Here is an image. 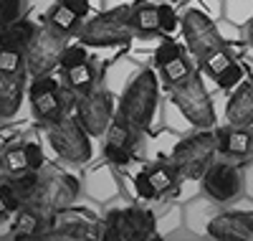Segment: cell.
I'll list each match as a JSON object with an SVG mask.
<instances>
[{"label":"cell","instance_id":"6da1fadb","mask_svg":"<svg viewBox=\"0 0 253 241\" xmlns=\"http://www.w3.org/2000/svg\"><path fill=\"white\" fill-rule=\"evenodd\" d=\"M79 43L91 49H112V46H126L137 38V31L129 20V5H119L112 10H104L89 23L79 28Z\"/></svg>","mask_w":253,"mask_h":241},{"label":"cell","instance_id":"7a4b0ae2","mask_svg":"<svg viewBox=\"0 0 253 241\" xmlns=\"http://www.w3.org/2000/svg\"><path fill=\"white\" fill-rule=\"evenodd\" d=\"M157 97H160V84L152 69H144L132 79L119 104V115L129 122L134 129H150L157 109Z\"/></svg>","mask_w":253,"mask_h":241},{"label":"cell","instance_id":"3957f363","mask_svg":"<svg viewBox=\"0 0 253 241\" xmlns=\"http://www.w3.org/2000/svg\"><path fill=\"white\" fill-rule=\"evenodd\" d=\"M157 224L147 208H117L104 216L99 239L104 241H150L157 236Z\"/></svg>","mask_w":253,"mask_h":241},{"label":"cell","instance_id":"277c9868","mask_svg":"<svg viewBox=\"0 0 253 241\" xmlns=\"http://www.w3.org/2000/svg\"><path fill=\"white\" fill-rule=\"evenodd\" d=\"M79 181L74 178V175L69 173H58L53 168L43 170L41 173V178H38V188L36 193L31 195V201L28 206H33L36 211H41L43 216H53L58 213L61 208H69L74 206V201L79 198Z\"/></svg>","mask_w":253,"mask_h":241},{"label":"cell","instance_id":"5b68a950","mask_svg":"<svg viewBox=\"0 0 253 241\" xmlns=\"http://www.w3.org/2000/svg\"><path fill=\"white\" fill-rule=\"evenodd\" d=\"M172 102L180 109V115L200 129H210L215 124V109L200 74H190L185 81L172 84Z\"/></svg>","mask_w":253,"mask_h":241},{"label":"cell","instance_id":"8992f818","mask_svg":"<svg viewBox=\"0 0 253 241\" xmlns=\"http://www.w3.org/2000/svg\"><path fill=\"white\" fill-rule=\"evenodd\" d=\"M218 152V135L213 129H200L198 135H190L172 150V163L177 165L182 178L200 181L205 170L213 163V155Z\"/></svg>","mask_w":253,"mask_h":241},{"label":"cell","instance_id":"52a82bcc","mask_svg":"<svg viewBox=\"0 0 253 241\" xmlns=\"http://www.w3.org/2000/svg\"><path fill=\"white\" fill-rule=\"evenodd\" d=\"M46 137L53 152L66 163H86L91 158V135L74 117L63 115L61 120L46 124Z\"/></svg>","mask_w":253,"mask_h":241},{"label":"cell","instance_id":"ba28073f","mask_svg":"<svg viewBox=\"0 0 253 241\" xmlns=\"http://www.w3.org/2000/svg\"><path fill=\"white\" fill-rule=\"evenodd\" d=\"M69 46V36H63L61 31L51 28L48 23L36 28L33 38L28 41V46L23 49L26 51V69L31 76H43V74H51L58 61H61V54L63 49Z\"/></svg>","mask_w":253,"mask_h":241},{"label":"cell","instance_id":"9c48e42d","mask_svg":"<svg viewBox=\"0 0 253 241\" xmlns=\"http://www.w3.org/2000/svg\"><path fill=\"white\" fill-rule=\"evenodd\" d=\"M74 112H76V120L84 124V129H86L91 137L107 135V127L114 120L112 94L107 89H101V86H91L86 92H76Z\"/></svg>","mask_w":253,"mask_h":241},{"label":"cell","instance_id":"30bf717a","mask_svg":"<svg viewBox=\"0 0 253 241\" xmlns=\"http://www.w3.org/2000/svg\"><path fill=\"white\" fill-rule=\"evenodd\" d=\"M99 226L101 221L84 211V208H61L58 213L51 216L48 221V231L41 236L43 241H81V239H99Z\"/></svg>","mask_w":253,"mask_h":241},{"label":"cell","instance_id":"8fae6325","mask_svg":"<svg viewBox=\"0 0 253 241\" xmlns=\"http://www.w3.org/2000/svg\"><path fill=\"white\" fill-rule=\"evenodd\" d=\"M182 36H185L190 54L198 59V63H203L210 54L225 49V41L218 33L215 23L203 10H195V8H190L182 15Z\"/></svg>","mask_w":253,"mask_h":241},{"label":"cell","instance_id":"7c38bea8","mask_svg":"<svg viewBox=\"0 0 253 241\" xmlns=\"http://www.w3.org/2000/svg\"><path fill=\"white\" fill-rule=\"evenodd\" d=\"M28 94H31V109H33L36 120L51 124V122H56L66 115V102H63L61 86L51 74L33 76Z\"/></svg>","mask_w":253,"mask_h":241},{"label":"cell","instance_id":"4fadbf2b","mask_svg":"<svg viewBox=\"0 0 253 241\" xmlns=\"http://www.w3.org/2000/svg\"><path fill=\"white\" fill-rule=\"evenodd\" d=\"M203 190L218 203H230L233 198H238L243 190V175L238 170V165L233 163H210V168L203 175Z\"/></svg>","mask_w":253,"mask_h":241},{"label":"cell","instance_id":"5bb4252c","mask_svg":"<svg viewBox=\"0 0 253 241\" xmlns=\"http://www.w3.org/2000/svg\"><path fill=\"white\" fill-rule=\"evenodd\" d=\"M208 234L218 241H253V211H225L208 224Z\"/></svg>","mask_w":253,"mask_h":241},{"label":"cell","instance_id":"9a60e30c","mask_svg":"<svg viewBox=\"0 0 253 241\" xmlns=\"http://www.w3.org/2000/svg\"><path fill=\"white\" fill-rule=\"evenodd\" d=\"M200 66L205 69V74L210 79H215L223 89H233V86L243 79V69L238 66V61L230 56L225 49L215 51V54H210Z\"/></svg>","mask_w":253,"mask_h":241},{"label":"cell","instance_id":"2e32d148","mask_svg":"<svg viewBox=\"0 0 253 241\" xmlns=\"http://www.w3.org/2000/svg\"><path fill=\"white\" fill-rule=\"evenodd\" d=\"M225 117L233 127H251L253 124V84L251 81H238L236 92L228 99Z\"/></svg>","mask_w":253,"mask_h":241},{"label":"cell","instance_id":"e0dca14e","mask_svg":"<svg viewBox=\"0 0 253 241\" xmlns=\"http://www.w3.org/2000/svg\"><path fill=\"white\" fill-rule=\"evenodd\" d=\"M48 221H51L48 216H43L41 211H36L33 206L23 203L15 211V216H13V239H18V241L41 239L48 231Z\"/></svg>","mask_w":253,"mask_h":241},{"label":"cell","instance_id":"ac0fdd59","mask_svg":"<svg viewBox=\"0 0 253 241\" xmlns=\"http://www.w3.org/2000/svg\"><path fill=\"white\" fill-rule=\"evenodd\" d=\"M218 152H223L225 158H238V160H248L251 147H253V132L248 127H233L228 129H218Z\"/></svg>","mask_w":253,"mask_h":241},{"label":"cell","instance_id":"d6986e66","mask_svg":"<svg viewBox=\"0 0 253 241\" xmlns=\"http://www.w3.org/2000/svg\"><path fill=\"white\" fill-rule=\"evenodd\" d=\"M26 92V74H0V117L10 120L18 115Z\"/></svg>","mask_w":253,"mask_h":241},{"label":"cell","instance_id":"ffe728a7","mask_svg":"<svg viewBox=\"0 0 253 241\" xmlns=\"http://www.w3.org/2000/svg\"><path fill=\"white\" fill-rule=\"evenodd\" d=\"M129 20H132L137 36H142V38H152V36H160L162 33L160 8L152 5L150 0H139V3L129 5Z\"/></svg>","mask_w":253,"mask_h":241},{"label":"cell","instance_id":"44dd1931","mask_svg":"<svg viewBox=\"0 0 253 241\" xmlns=\"http://www.w3.org/2000/svg\"><path fill=\"white\" fill-rule=\"evenodd\" d=\"M36 23H31V20L26 18H18L13 20V23L3 26L0 28V43H5V46H18V49H26L28 46V41L33 38L36 33Z\"/></svg>","mask_w":253,"mask_h":241},{"label":"cell","instance_id":"7402d4cb","mask_svg":"<svg viewBox=\"0 0 253 241\" xmlns=\"http://www.w3.org/2000/svg\"><path fill=\"white\" fill-rule=\"evenodd\" d=\"M48 26L51 28H56V31H61L63 36H74V33H79V23H81V15L79 13H74L69 5H63L61 0L48 10Z\"/></svg>","mask_w":253,"mask_h":241},{"label":"cell","instance_id":"603a6c76","mask_svg":"<svg viewBox=\"0 0 253 241\" xmlns=\"http://www.w3.org/2000/svg\"><path fill=\"white\" fill-rule=\"evenodd\" d=\"M147 175H150V181H152V185L157 188L160 195L170 193L180 181V170H177L175 163H155L152 168H147Z\"/></svg>","mask_w":253,"mask_h":241},{"label":"cell","instance_id":"cb8c5ba5","mask_svg":"<svg viewBox=\"0 0 253 241\" xmlns=\"http://www.w3.org/2000/svg\"><path fill=\"white\" fill-rule=\"evenodd\" d=\"M132 135H134V127L126 122L122 115H114L112 124L107 127V135H104V145H114V147H129L132 150Z\"/></svg>","mask_w":253,"mask_h":241},{"label":"cell","instance_id":"d4e9b609","mask_svg":"<svg viewBox=\"0 0 253 241\" xmlns=\"http://www.w3.org/2000/svg\"><path fill=\"white\" fill-rule=\"evenodd\" d=\"M0 74H28L26 69V51L18 46L0 43Z\"/></svg>","mask_w":253,"mask_h":241},{"label":"cell","instance_id":"484cf974","mask_svg":"<svg viewBox=\"0 0 253 241\" xmlns=\"http://www.w3.org/2000/svg\"><path fill=\"white\" fill-rule=\"evenodd\" d=\"M38 178H41V170H26V173H18V175H8V185L15 190V195L23 203L31 201V195L38 188Z\"/></svg>","mask_w":253,"mask_h":241},{"label":"cell","instance_id":"4316f807","mask_svg":"<svg viewBox=\"0 0 253 241\" xmlns=\"http://www.w3.org/2000/svg\"><path fill=\"white\" fill-rule=\"evenodd\" d=\"M66 81L74 92H86L94 86V69L89 66V61L76 63V66L66 69Z\"/></svg>","mask_w":253,"mask_h":241},{"label":"cell","instance_id":"83f0119b","mask_svg":"<svg viewBox=\"0 0 253 241\" xmlns=\"http://www.w3.org/2000/svg\"><path fill=\"white\" fill-rule=\"evenodd\" d=\"M160 71H162V76H165V81L167 84H180V81H185L190 74H193L195 69H193V63H190L187 59H185V54L182 56H177V59H172L170 63H165V66H160Z\"/></svg>","mask_w":253,"mask_h":241},{"label":"cell","instance_id":"f1b7e54d","mask_svg":"<svg viewBox=\"0 0 253 241\" xmlns=\"http://www.w3.org/2000/svg\"><path fill=\"white\" fill-rule=\"evenodd\" d=\"M3 165L8 170V175H18V173H26L28 168V155H26V145H13L3 152Z\"/></svg>","mask_w":253,"mask_h":241},{"label":"cell","instance_id":"f546056e","mask_svg":"<svg viewBox=\"0 0 253 241\" xmlns=\"http://www.w3.org/2000/svg\"><path fill=\"white\" fill-rule=\"evenodd\" d=\"M23 10H26V0H0V28L23 18Z\"/></svg>","mask_w":253,"mask_h":241},{"label":"cell","instance_id":"4dcf8cb0","mask_svg":"<svg viewBox=\"0 0 253 241\" xmlns=\"http://www.w3.org/2000/svg\"><path fill=\"white\" fill-rule=\"evenodd\" d=\"M182 56V49H180V43L175 41H162L157 51H155V66H165V63H170L172 59Z\"/></svg>","mask_w":253,"mask_h":241},{"label":"cell","instance_id":"1f68e13d","mask_svg":"<svg viewBox=\"0 0 253 241\" xmlns=\"http://www.w3.org/2000/svg\"><path fill=\"white\" fill-rule=\"evenodd\" d=\"M86 61V46L84 43H79V46H66L61 54V61H58V66H63V71L76 66V63H84Z\"/></svg>","mask_w":253,"mask_h":241},{"label":"cell","instance_id":"d6a6232c","mask_svg":"<svg viewBox=\"0 0 253 241\" xmlns=\"http://www.w3.org/2000/svg\"><path fill=\"white\" fill-rule=\"evenodd\" d=\"M134 190H137L139 198H144V201H155V198H160V193H157V188L152 185V181H150V175H147V170H142V173L134 175Z\"/></svg>","mask_w":253,"mask_h":241},{"label":"cell","instance_id":"836d02e7","mask_svg":"<svg viewBox=\"0 0 253 241\" xmlns=\"http://www.w3.org/2000/svg\"><path fill=\"white\" fill-rule=\"evenodd\" d=\"M160 26H162V33H175L177 26H180V20L172 10V5H167V3H160Z\"/></svg>","mask_w":253,"mask_h":241},{"label":"cell","instance_id":"e575fe53","mask_svg":"<svg viewBox=\"0 0 253 241\" xmlns=\"http://www.w3.org/2000/svg\"><path fill=\"white\" fill-rule=\"evenodd\" d=\"M104 158L112 165H126L132 160V150L129 147H114V145H104Z\"/></svg>","mask_w":253,"mask_h":241},{"label":"cell","instance_id":"d590c367","mask_svg":"<svg viewBox=\"0 0 253 241\" xmlns=\"http://www.w3.org/2000/svg\"><path fill=\"white\" fill-rule=\"evenodd\" d=\"M0 195H3V201H5V206H8V211H10V213H15L20 206H23V201H20L18 195H15V190L8 185V181L0 183Z\"/></svg>","mask_w":253,"mask_h":241},{"label":"cell","instance_id":"8d00e7d4","mask_svg":"<svg viewBox=\"0 0 253 241\" xmlns=\"http://www.w3.org/2000/svg\"><path fill=\"white\" fill-rule=\"evenodd\" d=\"M26 155H28V168L31 170H41V168H43V150H41V145L28 142L26 145Z\"/></svg>","mask_w":253,"mask_h":241},{"label":"cell","instance_id":"74e56055","mask_svg":"<svg viewBox=\"0 0 253 241\" xmlns=\"http://www.w3.org/2000/svg\"><path fill=\"white\" fill-rule=\"evenodd\" d=\"M61 3H63V5H69V8H71L74 13H79L81 18L89 13V0H61Z\"/></svg>","mask_w":253,"mask_h":241},{"label":"cell","instance_id":"f35d334b","mask_svg":"<svg viewBox=\"0 0 253 241\" xmlns=\"http://www.w3.org/2000/svg\"><path fill=\"white\" fill-rule=\"evenodd\" d=\"M246 41H248V46L253 49V15H251L248 26H246Z\"/></svg>","mask_w":253,"mask_h":241},{"label":"cell","instance_id":"ab89813d","mask_svg":"<svg viewBox=\"0 0 253 241\" xmlns=\"http://www.w3.org/2000/svg\"><path fill=\"white\" fill-rule=\"evenodd\" d=\"M10 211H8V206H5V201H3V195H0V218H5Z\"/></svg>","mask_w":253,"mask_h":241},{"label":"cell","instance_id":"60d3db41","mask_svg":"<svg viewBox=\"0 0 253 241\" xmlns=\"http://www.w3.org/2000/svg\"><path fill=\"white\" fill-rule=\"evenodd\" d=\"M3 181H8V170L3 165V158H0V183H3Z\"/></svg>","mask_w":253,"mask_h":241},{"label":"cell","instance_id":"b9f144b4","mask_svg":"<svg viewBox=\"0 0 253 241\" xmlns=\"http://www.w3.org/2000/svg\"><path fill=\"white\" fill-rule=\"evenodd\" d=\"M248 160H251V165H253V147H251V155H248Z\"/></svg>","mask_w":253,"mask_h":241},{"label":"cell","instance_id":"7bdbcfd3","mask_svg":"<svg viewBox=\"0 0 253 241\" xmlns=\"http://www.w3.org/2000/svg\"><path fill=\"white\" fill-rule=\"evenodd\" d=\"M0 122H3V117H0ZM0 129H3V127H0Z\"/></svg>","mask_w":253,"mask_h":241},{"label":"cell","instance_id":"ee69618b","mask_svg":"<svg viewBox=\"0 0 253 241\" xmlns=\"http://www.w3.org/2000/svg\"><path fill=\"white\" fill-rule=\"evenodd\" d=\"M175 3H182V0H175Z\"/></svg>","mask_w":253,"mask_h":241}]
</instances>
